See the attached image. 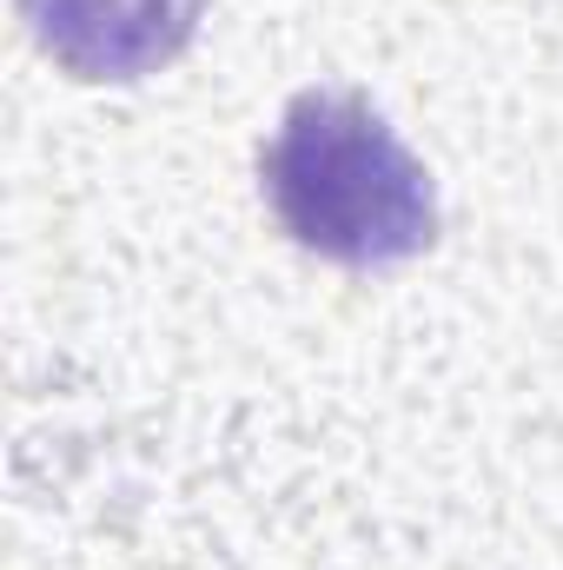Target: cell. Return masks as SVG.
<instances>
[{
	"label": "cell",
	"instance_id": "cell-2",
	"mask_svg": "<svg viewBox=\"0 0 563 570\" xmlns=\"http://www.w3.org/2000/svg\"><path fill=\"white\" fill-rule=\"evenodd\" d=\"M33 47L93 87H127L159 67H172L199 20L206 0H13Z\"/></svg>",
	"mask_w": 563,
	"mask_h": 570
},
{
	"label": "cell",
	"instance_id": "cell-1",
	"mask_svg": "<svg viewBox=\"0 0 563 570\" xmlns=\"http://www.w3.org/2000/svg\"><path fill=\"white\" fill-rule=\"evenodd\" d=\"M259 186L292 246L352 273L405 266L437 239V186L365 94H298L259 153Z\"/></svg>",
	"mask_w": 563,
	"mask_h": 570
}]
</instances>
